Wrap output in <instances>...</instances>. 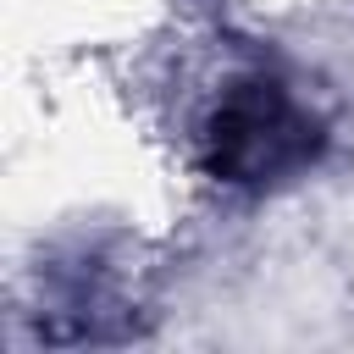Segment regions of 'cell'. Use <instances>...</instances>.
Wrapping results in <instances>:
<instances>
[{"label": "cell", "mask_w": 354, "mask_h": 354, "mask_svg": "<svg viewBox=\"0 0 354 354\" xmlns=\"http://www.w3.org/2000/svg\"><path fill=\"white\" fill-rule=\"evenodd\" d=\"M326 122L282 77L243 72L199 116V171L221 188L266 194L304 177L326 155Z\"/></svg>", "instance_id": "cell-1"}]
</instances>
